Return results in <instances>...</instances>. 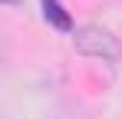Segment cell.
<instances>
[{
  "instance_id": "6da1fadb",
  "label": "cell",
  "mask_w": 122,
  "mask_h": 119,
  "mask_svg": "<svg viewBox=\"0 0 122 119\" xmlns=\"http://www.w3.org/2000/svg\"><path fill=\"white\" fill-rule=\"evenodd\" d=\"M76 50L86 53V56H99V60H116L119 53V46H116V37L109 33V30H102V27H82L76 30Z\"/></svg>"
},
{
  "instance_id": "7a4b0ae2",
  "label": "cell",
  "mask_w": 122,
  "mask_h": 119,
  "mask_svg": "<svg viewBox=\"0 0 122 119\" xmlns=\"http://www.w3.org/2000/svg\"><path fill=\"white\" fill-rule=\"evenodd\" d=\"M43 3V17L50 20L56 30H73V20H69V13L60 7V0H40Z\"/></svg>"
}]
</instances>
